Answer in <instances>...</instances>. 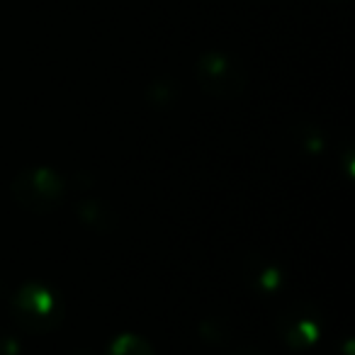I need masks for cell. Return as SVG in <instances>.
I'll return each instance as SVG.
<instances>
[{"label": "cell", "mask_w": 355, "mask_h": 355, "mask_svg": "<svg viewBox=\"0 0 355 355\" xmlns=\"http://www.w3.org/2000/svg\"><path fill=\"white\" fill-rule=\"evenodd\" d=\"M10 193L27 212L49 214L64 200V178L51 168H25L15 175Z\"/></svg>", "instance_id": "obj_2"}, {"label": "cell", "mask_w": 355, "mask_h": 355, "mask_svg": "<svg viewBox=\"0 0 355 355\" xmlns=\"http://www.w3.org/2000/svg\"><path fill=\"white\" fill-rule=\"evenodd\" d=\"M256 282L253 285L258 287L261 292H272L280 287V270H277L272 263H266V261H256Z\"/></svg>", "instance_id": "obj_7"}, {"label": "cell", "mask_w": 355, "mask_h": 355, "mask_svg": "<svg viewBox=\"0 0 355 355\" xmlns=\"http://www.w3.org/2000/svg\"><path fill=\"white\" fill-rule=\"evenodd\" d=\"M78 219L88 227L98 229V232H110V229L117 227V214L110 207L107 202H100V200H85L76 209Z\"/></svg>", "instance_id": "obj_5"}, {"label": "cell", "mask_w": 355, "mask_h": 355, "mask_svg": "<svg viewBox=\"0 0 355 355\" xmlns=\"http://www.w3.org/2000/svg\"><path fill=\"white\" fill-rule=\"evenodd\" d=\"M229 355H263V353H258V350H253V348H241V350H236V353H229Z\"/></svg>", "instance_id": "obj_9"}, {"label": "cell", "mask_w": 355, "mask_h": 355, "mask_svg": "<svg viewBox=\"0 0 355 355\" xmlns=\"http://www.w3.org/2000/svg\"><path fill=\"white\" fill-rule=\"evenodd\" d=\"M10 314L15 324L30 334H49L64 319V302L51 287L27 282L10 300Z\"/></svg>", "instance_id": "obj_1"}, {"label": "cell", "mask_w": 355, "mask_h": 355, "mask_svg": "<svg viewBox=\"0 0 355 355\" xmlns=\"http://www.w3.org/2000/svg\"><path fill=\"white\" fill-rule=\"evenodd\" d=\"M282 334L292 348H306V345H314L319 340V326L311 316H295V319L285 316Z\"/></svg>", "instance_id": "obj_4"}, {"label": "cell", "mask_w": 355, "mask_h": 355, "mask_svg": "<svg viewBox=\"0 0 355 355\" xmlns=\"http://www.w3.org/2000/svg\"><path fill=\"white\" fill-rule=\"evenodd\" d=\"M0 355H20V340L10 334H0Z\"/></svg>", "instance_id": "obj_8"}, {"label": "cell", "mask_w": 355, "mask_h": 355, "mask_svg": "<svg viewBox=\"0 0 355 355\" xmlns=\"http://www.w3.org/2000/svg\"><path fill=\"white\" fill-rule=\"evenodd\" d=\"M107 355H156L153 348L134 334H122L107 345Z\"/></svg>", "instance_id": "obj_6"}, {"label": "cell", "mask_w": 355, "mask_h": 355, "mask_svg": "<svg viewBox=\"0 0 355 355\" xmlns=\"http://www.w3.org/2000/svg\"><path fill=\"white\" fill-rule=\"evenodd\" d=\"M198 80L200 88L212 98L232 100L239 98L246 88V71L239 61L227 54H205L198 64Z\"/></svg>", "instance_id": "obj_3"}]
</instances>
